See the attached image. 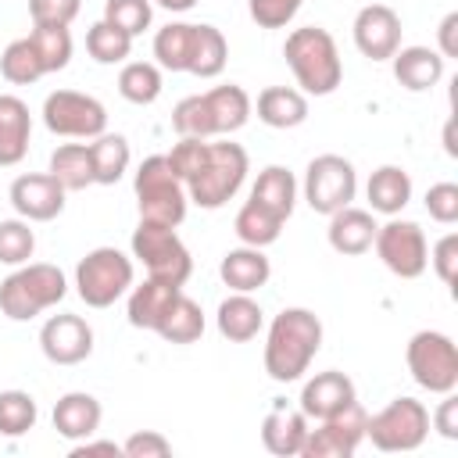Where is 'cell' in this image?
Here are the masks:
<instances>
[{"mask_svg": "<svg viewBox=\"0 0 458 458\" xmlns=\"http://www.w3.org/2000/svg\"><path fill=\"white\" fill-rule=\"evenodd\" d=\"M322 347V322L308 308H283L265 336V372L276 383H293L308 372Z\"/></svg>", "mask_w": 458, "mask_h": 458, "instance_id": "1", "label": "cell"}, {"mask_svg": "<svg viewBox=\"0 0 458 458\" xmlns=\"http://www.w3.org/2000/svg\"><path fill=\"white\" fill-rule=\"evenodd\" d=\"M283 57L304 97H329L344 79V61L336 39L322 25L293 29L283 43Z\"/></svg>", "mask_w": 458, "mask_h": 458, "instance_id": "2", "label": "cell"}, {"mask_svg": "<svg viewBox=\"0 0 458 458\" xmlns=\"http://www.w3.org/2000/svg\"><path fill=\"white\" fill-rule=\"evenodd\" d=\"M64 293H68V279L57 265L25 261L0 283V311L11 322H29L47 308L61 304Z\"/></svg>", "mask_w": 458, "mask_h": 458, "instance_id": "3", "label": "cell"}, {"mask_svg": "<svg viewBox=\"0 0 458 458\" xmlns=\"http://www.w3.org/2000/svg\"><path fill=\"white\" fill-rule=\"evenodd\" d=\"M247 168H250V161H247V150L240 143H211L204 165L186 179L190 204H197L204 211L222 208L225 200H233L240 193Z\"/></svg>", "mask_w": 458, "mask_h": 458, "instance_id": "4", "label": "cell"}, {"mask_svg": "<svg viewBox=\"0 0 458 458\" xmlns=\"http://www.w3.org/2000/svg\"><path fill=\"white\" fill-rule=\"evenodd\" d=\"M136 190V204H140V218L147 222H161V225H179L186 218L190 197H186V182L172 172L165 154L143 157L132 179Z\"/></svg>", "mask_w": 458, "mask_h": 458, "instance_id": "5", "label": "cell"}, {"mask_svg": "<svg viewBox=\"0 0 458 458\" xmlns=\"http://www.w3.org/2000/svg\"><path fill=\"white\" fill-rule=\"evenodd\" d=\"M132 276L136 268L129 254H122L118 247H93L75 265V293L89 308H111L118 297L129 293Z\"/></svg>", "mask_w": 458, "mask_h": 458, "instance_id": "6", "label": "cell"}, {"mask_svg": "<svg viewBox=\"0 0 458 458\" xmlns=\"http://www.w3.org/2000/svg\"><path fill=\"white\" fill-rule=\"evenodd\" d=\"M365 437L372 440L376 451H386V454L419 451L429 437V408L415 397H394L386 408L369 415Z\"/></svg>", "mask_w": 458, "mask_h": 458, "instance_id": "7", "label": "cell"}, {"mask_svg": "<svg viewBox=\"0 0 458 458\" xmlns=\"http://www.w3.org/2000/svg\"><path fill=\"white\" fill-rule=\"evenodd\" d=\"M132 258L143 261L150 279H161L172 286H182L193 272V258L179 240L175 225H161L147 218H140V225L132 229Z\"/></svg>", "mask_w": 458, "mask_h": 458, "instance_id": "8", "label": "cell"}, {"mask_svg": "<svg viewBox=\"0 0 458 458\" xmlns=\"http://www.w3.org/2000/svg\"><path fill=\"white\" fill-rule=\"evenodd\" d=\"M404 361L411 379L429 394H451L458 386V347L447 333L419 329L404 347Z\"/></svg>", "mask_w": 458, "mask_h": 458, "instance_id": "9", "label": "cell"}, {"mask_svg": "<svg viewBox=\"0 0 458 458\" xmlns=\"http://www.w3.org/2000/svg\"><path fill=\"white\" fill-rule=\"evenodd\" d=\"M358 193V172L340 154H318L304 168V200L315 215H333L347 208Z\"/></svg>", "mask_w": 458, "mask_h": 458, "instance_id": "10", "label": "cell"}, {"mask_svg": "<svg viewBox=\"0 0 458 458\" xmlns=\"http://www.w3.org/2000/svg\"><path fill=\"white\" fill-rule=\"evenodd\" d=\"M43 125L54 136H72V140H93L107 132V107L79 89H54L43 100Z\"/></svg>", "mask_w": 458, "mask_h": 458, "instance_id": "11", "label": "cell"}, {"mask_svg": "<svg viewBox=\"0 0 458 458\" xmlns=\"http://www.w3.org/2000/svg\"><path fill=\"white\" fill-rule=\"evenodd\" d=\"M379 261L401 276V279H419L429 265V243H426V233L419 222H408V218H394L386 225L376 229V240H372Z\"/></svg>", "mask_w": 458, "mask_h": 458, "instance_id": "12", "label": "cell"}, {"mask_svg": "<svg viewBox=\"0 0 458 458\" xmlns=\"http://www.w3.org/2000/svg\"><path fill=\"white\" fill-rule=\"evenodd\" d=\"M365 422H369L365 408L351 401L347 408H340L329 419H318V426L308 429L301 458H351L365 440Z\"/></svg>", "mask_w": 458, "mask_h": 458, "instance_id": "13", "label": "cell"}, {"mask_svg": "<svg viewBox=\"0 0 458 458\" xmlns=\"http://www.w3.org/2000/svg\"><path fill=\"white\" fill-rule=\"evenodd\" d=\"M39 351L54 365H79L93 354V329L82 315H50L39 329Z\"/></svg>", "mask_w": 458, "mask_h": 458, "instance_id": "14", "label": "cell"}, {"mask_svg": "<svg viewBox=\"0 0 458 458\" xmlns=\"http://www.w3.org/2000/svg\"><path fill=\"white\" fill-rule=\"evenodd\" d=\"M354 47L369 61H390L394 50L401 47V14L390 4H365L354 14Z\"/></svg>", "mask_w": 458, "mask_h": 458, "instance_id": "15", "label": "cell"}, {"mask_svg": "<svg viewBox=\"0 0 458 458\" xmlns=\"http://www.w3.org/2000/svg\"><path fill=\"white\" fill-rule=\"evenodd\" d=\"M64 186L50 172H25L11 182V208L25 222H50L64 211Z\"/></svg>", "mask_w": 458, "mask_h": 458, "instance_id": "16", "label": "cell"}, {"mask_svg": "<svg viewBox=\"0 0 458 458\" xmlns=\"http://www.w3.org/2000/svg\"><path fill=\"white\" fill-rule=\"evenodd\" d=\"M351 401H358V390H354L351 376H344V372H336V369H326V372H315V376L304 383L297 408L308 415V422H311V419L318 422V419L336 415V411L347 408Z\"/></svg>", "mask_w": 458, "mask_h": 458, "instance_id": "17", "label": "cell"}, {"mask_svg": "<svg viewBox=\"0 0 458 458\" xmlns=\"http://www.w3.org/2000/svg\"><path fill=\"white\" fill-rule=\"evenodd\" d=\"M308 415L301 408H286V404H276L265 422H261V444L268 454L276 458H297L304 451V440H308Z\"/></svg>", "mask_w": 458, "mask_h": 458, "instance_id": "18", "label": "cell"}, {"mask_svg": "<svg viewBox=\"0 0 458 458\" xmlns=\"http://www.w3.org/2000/svg\"><path fill=\"white\" fill-rule=\"evenodd\" d=\"M100 419H104V408L86 390H72V394L57 397V404H54V429H57V437H64L72 444L93 437L100 429Z\"/></svg>", "mask_w": 458, "mask_h": 458, "instance_id": "19", "label": "cell"}, {"mask_svg": "<svg viewBox=\"0 0 458 458\" xmlns=\"http://www.w3.org/2000/svg\"><path fill=\"white\" fill-rule=\"evenodd\" d=\"M32 140V114L29 104L14 93H0V168L25 161Z\"/></svg>", "mask_w": 458, "mask_h": 458, "instance_id": "20", "label": "cell"}, {"mask_svg": "<svg viewBox=\"0 0 458 458\" xmlns=\"http://www.w3.org/2000/svg\"><path fill=\"white\" fill-rule=\"evenodd\" d=\"M376 218H372V211H365V208H340V211H333L329 215V229H326V236H329V247L336 250V254H347V258H358V254H365L369 247H372V240H376Z\"/></svg>", "mask_w": 458, "mask_h": 458, "instance_id": "21", "label": "cell"}, {"mask_svg": "<svg viewBox=\"0 0 458 458\" xmlns=\"http://www.w3.org/2000/svg\"><path fill=\"white\" fill-rule=\"evenodd\" d=\"M390 64L394 79L411 93H426L444 79V57L433 47H397Z\"/></svg>", "mask_w": 458, "mask_h": 458, "instance_id": "22", "label": "cell"}, {"mask_svg": "<svg viewBox=\"0 0 458 458\" xmlns=\"http://www.w3.org/2000/svg\"><path fill=\"white\" fill-rule=\"evenodd\" d=\"M218 276H222V283L233 290V293H254V290H261L265 283H268V276H272V265H268V258L261 254V247H233V250H225V258H222V265H218Z\"/></svg>", "mask_w": 458, "mask_h": 458, "instance_id": "23", "label": "cell"}, {"mask_svg": "<svg viewBox=\"0 0 458 458\" xmlns=\"http://www.w3.org/2000/svg\"><path fill=\"white\" fill-rule=\"evenodd\" d=\"M369 208L379 215H401L411 200V175L401 165H379L365 186Z\"/></svg>", "mask_w": 458, "mask_h": 458, "instance_id": "24", "label": "cell"}, {"mask_svg": "<svg viewBox=\"0 0 458 458\" xmlns=\"http://www.w3.org/2000/svg\"><path fill=\"white\" fill-rule=\"evenodd\" d=\"M182 286H172V283H161V279H143L140 286H129V304H125V315H129V326L136 329H157L165 308L175 301Z\"/></svg>", "mask_w": 458, "mask_h": 458, "instance_id": "25", "label": "cell"}, {"mask_svg": "<svg viewBox=\"0 0 458 458\" xmlns=\"http://www.w3.org/2000/svg\"><path fill=\"white\" fill-rule=\"evenodd\" d=\"M215 322H218V333H222L225 340L247 344V340H254V336L261 333L265 311H261V304H258L250 293H229V297L218 304Z\"/></svg>", "mask_w": 458, "mask_h": 458, "instance_id": "26", "label": "cell"}, {"mask_svg": "<svg viewBox=\"0 0 458 458\" xmlns=\"http://www.w3.org/2000/svg\"><path fill=\"white\" fill-rule=\"evenodd\" d=\"M258 118L268 129H297L308 118V97L293 86H268L258 93Z\"/></svg>", "mask_w": 458, "mask_h": 458, "instance_id": "27", "label": "cell"}, {"mask_svg": "<svg viewBox=\"0 0 458 458\" xmlns=\"http://www.w3.org/2000/svg\"><path fill=\"white\" fill-rule=\"evenodd\" d=\"M204 100H208V111H211L215 136H229V132L243 129V125H247V118H250V111H254V104H250L247 89H243V86H236V82H225V86L208 89V93H204Z\"/></svg>", "mask_w": 458, "mask_h": 458, "instance_id": "28", "label": "cell"}, {"mask_svg": "<svg viewBox=\"0 0 458 458\" xmlns=\"http://www.w3.org/2000/svg\"><path fill=\"white\" fill-rule=\"evenodd\" d=\"M89 157H93V182L97 186H114L129 172L132 150H129V140L122 132H100L89 143Z\"/></svg>", "mask_w": 458, "mask_h": 458, "instance_id": "29", "label": "cell"}, {"mask_svg": "<svg viewBox=\"0 0 458 458\" xmlns=\"http://www.w3.org/2000/svg\"><path fill=\"white\" fill-rule=\"evenodd\" d=\"M250 200L265 204L268 211H276L283 222L293 215V204H297V179L290 168L283 165H268L261 168V175L254 179V190H250Z\"/></svg>", "mask_w": 458, "mask_h": 458, "instance_id": "30", "label": "cell"}, {"mask_svg": "<svg viewBox=\"0 0 458 458\" xmlns=\"http://www.w3.org/2000/svg\"><path fill=\"white\" fill-rule=\"evenodd\" d=\"M154 333L165 336L168 344H193V340H200L204 336V311H200V304L179 290L175 301L165 308V315H161Z\"/></svg>", "mask_w": 458, "mask_h": 458, "instance_id": "31", "label": "cell"}, {"mask_svg": "<svg viewBox=\"0 0 458 458\" xmlns=\"http://www.w3.org/2000/svg\"><path fill=\"white\" fill-rule=\"evenodd\" d=\"M50 175L68 190H86L93 186V157H89V143H61L50 154Z\"/></svg>", "mask_w": 458, "mask_h": 458, "instance_id": "32", "label": "cell"}, {"mask_svg": "<svg viewBox=\"0 0 458 458\" xmlns=\"http://www.w3.org/2000/svg\"><path fill=\"white\" fill-rule=\"evenodd\" d=\"M193 32H197V25H190V21H168L165 29H157V36H154L157 68L186 72L190 68V54H193Z\"/></svg>", "mask_w": 458, "mask_h": 458, "instance_id": "33", "label": "cell"}, {"mask_svg": "<svg viewBox=\"0 0 458 458\" xmlns=\"http://www.w3.org/2000/svg\"><path fill=\"white\" fill-rule=\"evenodd\" d=\"M225 61H229V43H225L222 29L197 25V32H193V54H190V68L186 72L197 75V79H215V75H222Z\"/></svg>", "mask_w": 458, "mask_h": 458, "instance_id": "34", "label": "cell"}, {"mask_svg": "<svg viewBox=\"0 0 458 458\" xmlns=\"http://www.w3.org/2000/svg\"><path fill=\"white\" fill-rule=\"evenodd\" d=\"M233 229H236L240 243H247V247H268V243L279 240V233H283V218H279L276 211H268L265 204L247 200V204L236 211Z\"/></svg>", "mask_w": 458, "mask_h": 458, "instance_id": "35", "label": "cell"}, {"mask_svg": "<svg viewBox=\"0 0 458 458\" xmlns=\"http://www.w3.org/2000/svg\"><path fill=\"white\" fill-rule=\"evenodd\" d=\"M118 93L129 104H154L161 97V68L154 61H125L118 72Z\"/></svg>", "mask_w": 458, "mask_h": 458, "instance_id": "36", "label": "cell"}, {"mask_svg": "<svg viewBox=\"0 0 458 458\" xmlns=\"http://www.w3.org/2000/svg\"><path fill=\"white\" fill-rule=\"evenodd\" d=\"M0 72H4V79L14 82V86H32L36 79L47 75V68H43V61H39V54H36V47H32L29 36H25V39H11V43L4 47V54H0Z\"/></svg>", "mask_w": 458, "mask_h": 458, "instance_id": "37", "label": "cell"}, {"mask_svg": "<svg viewBox=\"0 0 458 458\" xmlns=\"http://www.w3.org/2000/svg\"><path fill=\"white\" fill-rule=\"evenodd\" d=\"M39 419L36 397L25 390H0V437H25Z\"/></svg>", "mask_w": 458, "mask_h": 458, "instance_id": "38", "label": "cell"}, {"mask_svg": "<svg viewBox=\"0 0 458 458\" xmlns=\"http://www.w3.org/2000/svg\"><path fill=\"white\" fill-rule=\"evenodd\" d=\"M86 50H89V57H93L97 64H122V61L129 57V50H132V36L100 18V21L89 25V32H86Z\"/></svg>", "mask_w": 458, "mask_h": 458, "instance_id": "39", "label": "cell"}, {"mask_svg": "<svg viewBox=\"0 0 458 458\" xmlns=\"http://www.w3.org/2000/svg\"><path fill=\"white\" fill-rule=\"evenodd\" d=\"M29 39H32V47H36V54H39V61H43L47 72L68 68L72 47H75L68 25H36V29L29 32Z\"/></svg>", "mask_w": 458, "mask_h": 458, "instance_id": "40", "label": "cell"}, {"mask_svg": "<svg viewBox=\"0 0 458 458\" xmlns=\"http://www.w3.org/2000/svg\"><path fill=\"white\" fill-rule=\"evenodd\" d=\"M172 129L179 136H197V140H211L215 136V125H211V111H208V100L204 93H193V97H182L172 111Z\"/></svg>", "mask_w": 458, "mask_h": 458, "instance_id": "41", "label": "cell"}, {"mask_svg": "<svg viewBox=\"0 0 458 458\" xmlns=\"http://www.w3.org/2000/svg\"><path fill=\"white\" fill-rule=\"evenodd\" d=\"M36 250V233L29 229L25 218H7L0 222V265H25Z\"/></svg>", "mask_w": 458, "mask_h": 458, "instance_id": "42", "label": "cell"}, {"mask_svg": "<svg viewBox=\"0 0 458 458\" xmlns=\"http://www.w3.org/2000/svg\"><path fill=\"white\" fill-rule=\"evenodd\" d=\"M154 18V4L150 0H104V21H111L114 29L129 32L132 39L150 29Z\"/></svg>", "mask_w": 458, "mask_h": 458, "instance_id": "43", "label": "cell"}, {"mask_svg": "<svg viewBox=\"0 0 458 458\" xmlns=\"http://www.w3.org/2000/svg\"><path fill=\"white\" fill-rule=\"evenodd\" d=\"M208 147H211L208 140H197V136H179V143H175V147H172L165 157H168L172 172H175V175L186 182V179H190V175H193V172L204 165Z\"/></svg>", "mask_w": 458, "mask_h": 458, "instance_id": "44", "label": "cell"}, {"mask_svg": "<svg viewBox=\"0 0 458 458\" xmlns=\"http://www.w3.org/2000/svg\"><path fill=\"white\" fill-rule=\"evenodd\" d=\"M301 4L304 0H247V11L261 29H283L293 21Z\"/></svg>", "mask_w": 458, "mask_h": 458, "instance_id": "45", "label": "cell"}, {"mask_svg": "<svg viewBox=\"0 0 458 458\" xmlns=\"http://www.w3.org/2000/svg\"><path fill=\"white\" fill-rule=\"evenodd\" d=\"M426 211L433 222L440 225H454L458 222V186L454 182H437L426 190Z\"/></svg>", "mask_w": 458, "mask_h": 458, "instance_id": "46", "label": "cell"}, {"mask_svg": "<svg viewBox=\"0 0 458 458\" xmlns=\"http://www.w3.org/2000/svg\"><path fill=\"white\" fill-rule=\"evenodd\" d=\"M82 0H29L32 25H72L79 18Z\"/></svg>", "mask_w": 458, "mask_h": 458, "instance_id": "47", "label": "cell"}, {"mask_svg": "<svg viewBox=\"0 0 458 458\" xmlns=\"http://www.w3.org/2000/svg\"><path fill=\"white\" fill-rule=\"evenodd\" d=\"M429 265H433V272L440 276L444 286H454V279H458V233H447L433 243Z\"/></svg>", "mask_w": 458, "mask_h": 458, "instance_id": "48", "label": "cell"}, {"mask_svg": "<svg viewBox=\"0 0 458 458\" xmlns=\"http://www.w3.org/2000/svg\"><path fill=\"white\" fill-rule=\"evenodd\" d=\"M122 454L125 458H168L172 454V440L161 437L157 429H143V433H132L122 444Z\"/></svg>", "mask_w": 458, "mask_h": 458, "instance_id": "49", "label": "cell"}, {"mask_svg": "<svg viewBox=\"0 0 458 458\" xmlns=\"http://www.w3.org/2000/svg\"><path fill=\"white\" fill-rule=\"evenodd\" d=\"M444 401L437 404V411L429 415V426L444 437V440H458V397H454V390L451 394H440Z\"/></svg>", "mask_w": 458, "mask_h": 458, "instance_id": "50", "label": "cell"}, {"mask_svg": "<svg viewBox=\"0 0 458 458\" xmlns=\"http://www.w3.org/2000/svg\"><path fill=\"white\" fill-rule=\"evenodd\" d=\"M444 61L447 57H458V11H447L440 29H437V47H433Z\"/></svg>", "mask_w": 458, "mask_h": 458, "instance_id": "51", "label": "cell"}, {"mask_svg": "<svg viewBox=\"0 0 458 458\" xmlns=\"http://www.w3.org/2000/svg\"><path fill=\"white\" fill-rule=\"evenodd\" d=\"M82 454H122V444H114V440H93V437H86V440H79V444L72 447V458H82Z\"/></svg>", "mask_w": 458, "mask_h": 458, "instance_id": "52", "label": "cell"}, {"mask_svg": "<svg viewBox=\"0 0 458 458\" xmlns=\"http://www.w3.org/2000/svg\"><path fill=\"white\" fill-rule=\"evenodd\" d=\"M157 7H165V11H172V14H182V11H190L197 0H154Z\"/></svg>", "mask_w": 458, "mask_h": 458, "instance_id": "53", "label": "cell"}, {"mask_svg": "<svg viewBox=\"0 0 458 458\" xmlns=\"http://www.w3.org/2000/svg\"><path fill=\"white\" fill-rule=\"evenodd\" d=\"M444 150H447L451 157H458V147H454V122L444 125Z\"/></svg>", "mask_w": 458, "mask_h": 458, "instance_id": "54", "label": "cell"}]
</instances>
